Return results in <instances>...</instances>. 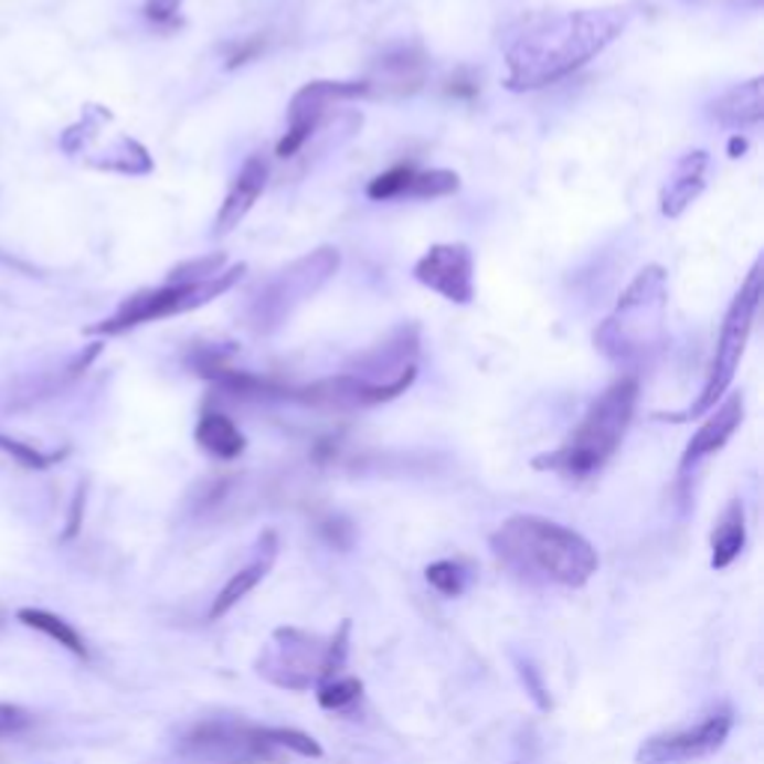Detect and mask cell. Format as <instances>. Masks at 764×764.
<instances>
[{
  "label": "cell",
  "mask_w": 764,
  "mask_h": 764,
  "mask_svg": "<svg viewBox=\"0 0 764 764\" xmlns=\"http://www.w3.org/2000/svg\"><path fill=\"white\" fill-rule=\"evenodd\" d=\"M627 19L630 12L624 7L555 12L532 19L505 49V87L526 93L559 84L576 70H583L597 54H604L624 33Z\"/></svg>",
  "instance_id": "6da1fadb"
},
{
  "label": "cell",
  "mask_w": 764,
  "mask_h": 764,
  "mask_svg": "<svg viewBox=\"0 0 764 764\" xmlns=\"http://www.w3.org/2000/svg\"><path fill=\"white\" fill-rule=\"evenodd\" d=\"M490 547L508 571L567 588L585 585L601 567L597 550L583 534L534 513L508 517L490 538Z\"/></svg>",
  "instance_id": "7a4b0ae2"
},
{
  "label": "cell",
  "mask_w": 764,
  "mask_h": 764,
  "mask_svg": "<svg viewBox=\"0 0 764 764\" xmlns=\"http://www.w3.org/2000/svg\"><path fill=\"white\" fill-rule=\"evenodd\" d=\"M636 401H639V382L636 376H622L613 382L597 401L588 406L583 422L573 427L567 443L553 454L534 457V469L567 475V478H588L601 473L606 460L618 452L624 433L634 422Z\"/></svg>",
  "instance_id": "3957f363"
},
{
  "label": "cell",
  "mask_w": 764,
  "mask_h": 764,
  "mask_svg": "<svg viewBox=\"0 0 764 764\" xmlns=\"http://www.w3.org/2000/svg\"><path fill=\"white\" fill-rule=\"evenodd\" d=\"M666 308H669V278L664 266L651 263L627 284L615 311L597 326L594 347L609 362H643L664 343Z\"/></svg>",
  "instance_id": "277c9868"
},
{
  "label": "cell",
  "mask_w": 764,
  "mask_h": 764,
  "mask_svg": "<svg viewBox=\"0 0 764 764\" xmlns=\"http://www.w3.org/2000/svg\"><path fill=\"white\" fill-rule=\"evenodd\" d=\"M758 305H762V261L753 263L746 282L741 284V290H738V296H734L732 305H729V311H725L723 326H720V338H717L714 359H711L708 380H704L702 385V394L696 397V403H690V410H687L685 415H672V422L708 415L717 403L723 401L729 385H732L734 373H738V364L744 359L746 341H750V335H753Z\"/></svg>",
  "instance_id": "5b68a950"
},
{
  "label": "cell",
  "mask_w": 764,
  "mask_h": 764,
  "mask_svg": "<svg viewBox=\"0 0 764 764\" xmlns=\"http://www.w3.org/2000/svg\"><path fill=\"white\" fill-rule=\"evenodd\" d=\"M242 275H245V263L219 272L215 278H206V282H165L161 287H156V290L135 293V296H129L108 320L91 326L87 335H123L129 332V329H135V326H144V322L165 320V317H177V314L203 308V305L212 303V299H219L222 293L231 290Z\"/></svg>",
  "instance_id": "8992f818"
},
{
  "label": "cell",
  "mask_w": 764,
  "mask_h": 764,
  "mask_svg": "<svg viewBox=\"0 0 764 764\" xmlns=\"http://www.w3.org/2000/svg\"><path fill=\"white\" fill-rule=\"evenodd\" d=\"M341 266V254L338 248H317V252L305 254L287 269H282L266 287H261V296H254L252 303V326L257 332H269L275 326H282L284 317H290L296 305L311 299L322 284L332 278Z\"/></svg>",
  "instance_id": "52a82bcc"
},
{
  "label": "cell",
  "mask_w": 764,
  "mask_h": 764,
  "mask_svg": "<svg viewBox=\"0 0 764 764\" xmlns=\"http://www.w3.org/2000/svg\"><path fill=\"white\" fill-rule=\"evenodd\" d=\"M362 96H371L368 81H311V84H305L303 91L290 99L287 135L278 141V150L275 152L282 159L296 156L308 144L314 131H317V126L329 117V112H332L338 102L362 99Z\"/></svg>",
  "instance_id": "ba28073f"
},
{
  "label": "cell",
  "mask_w": 764,
  "mask_h": 764,
  "mask_svg": "<svg viewBox=\"0 0 764 764\" xmlns=\"http://www.w3.org/2000/svg\"><path fill=\"white\" fill-rule=\"evenodd\" d=\"M732 732V711L720 708L711 717H704L702 723L693 729H678V732L654 734L643 741L636 764H685L714 755L725 744V738Z\"/></svg>",
  "instance_id": "9c48e42d"
},
{
  "label": "cell",
  "mask_w": 764,
  "mask_h": 764,
  "mask_svg": "<svg viewBox=\"0 0 764 764\" xmlns=\"http://www.w3.org/2000/svg\"><path fill=\"white\" fill-rule=\"evenodd\" d=\"M413 275L415 282L454 305H469L475 299V261L463 242L431 245L415 263Z\"/></svg>",
  "instance_id": "30bf717a"
},
{
  "label": "cell",
  "mask_w": 764,
  "mask_h": 764,
  "mask_svg": "<svg viewBox=\"0 0 764 764\" xmlns=\"http://www.w3.org/2000/svg\"><path fill=\"white\" fill-rule=\"evenodd\" d=\"M275 639L282 643L278 645L282 651L261 660V675H266L272 685L287 687V690H308L317 685L326 645H317L314 636L293 630V627L275 630Z\"/></svg>",
  "instance_id": "8fae6325"
},
{
  "label": "cell",
  "mask_w": 764,
  "mask_h": 764,
  "mask_svg": "<svg viewBox=\"0 0 764 764\" xmlns=\"http://www.w3.org/2000/svg\"><path fill=\"white\" fill-rule=\"evenodd\" d=\"M269 182V161L263 156H248L245 165L231 182V189L224 194V203L219 215H215V236H227L245 222V215L254 210V203Z\"/></svg>",
  "instance_id": "7c38bea8"
},
{
  "label": "cell",
  "mask_w": 764,
  "mask_h": 764,
  "mask_svg": "<svg viewBox=\"0 0 764 764\" xmlns=\"http://www.w3.org/2000/svg\"><path fill=\"white\" fill-rule=\"evenodd\" d=\"M744 422V394H729L711 410L704 424L693 433V439L687 443L685 457H681V473H690L696 463L704 460L708 454H717L723 448L732 433Z\"/></svg>",
  "instance_id": "4fadbf2b"
},
{
  "label": "cell",
  "mask_w": 764,
  "mask_h": 764,
  "mask_svg": "<svg viewBox=\"0 0 764 764\" xmlns=\"http://www.w3.org/2000/svg\"><path fill=\"white\" fill-rule=\"evenodd\" d=\"M708 165H711V156L704 150L687 152L675 161L664 194H660V210H664L666 219H678L702 194L704 182H708Z\"/></svg>",
  "instance_id": "5bb4252c"
},
{
  "label": "cell",
  "mask_w": 764,
  "mask_h": 764,
  "mask_svg": "<svg viewBox=\"0 0 764 764\" xmlns=\"http://www.w3.org/2000/svg\"><path fill=\"white\" fill-rule=\"evenodd\" d=\"M275 553H278V538H275V532H263L261 541H257V555L245 567L233 573L231 580L224 583L222 592H219V597L212 601L210 622L224 618L233 606L240 604L242 597H248V592H254L261 585V580L269 573L272 562H275Z\"/></svg>",
  "instance_id": "9a60e30c"
},
{
  "label": "cell",
  "mask_w": 764,
  "mask_h": 764,
  "mask_svg": "<svg viewBox=\"0 0 764 764\" xmlns=\"http://www.w3.org/2000/svg\"><path fill=\"white\" fill-rule=\"evenodd\" d=\"M764 114V78L734 84L732 91L711 102V117L725 129H755Z\"/></svg>",
  "instance_id": "2e32d148"
},
{
  "label": "cell",
  "mask_w": 764,
  "mask_h": 764,
  "mask_svg": "<svg viewBox=\"0 0 764 764\" xmlns=\"http://www.w3.org/2000/svg\"><path fill=\"white\" fill-rule=\"evenodd\" d=\"M424 75H427V61H424L422 54L403 49L401 54H392V57H385L380 63L373 81H368V91H373L380 84L382 93H389V96L415 93L424 84Z\"/></svg>",
  "instance_id": "e0dca14e"
},
{
  "label": "cell",
  "mask_w": 764,
  "mask_h": 764,
  "mask_svg": "<svg viewBox=\"0 0 764 764\" xmlns=\"http://www.w3.org/2000/svg\"><path fill=\"white\" fill-rule=\"evenodd\" d=\"M746 547V513L744 502L734 499L720 517L714 534H711V567L725 571L729 564L744 553Z\"/></svg>",
  "instance_id": "ac0fdd59"
},
{
  "label": "cell",
  "mask_w": 764,
  "mask_h": 764,
  "mask_svg": "<svg viewBox=\"0 0 764 764\" xmlns=\"http://www.w3.org/2000/svg\"><path fill=\"white\" fill-rule=\"evenodd\" d=\"M194 439H198L203 452L219 457V460H236L245 452V436L236 427V422L224 413H203L201 422H198V431H194Z\"/></svg>",
  "instance_id": "d6986e66"
},
{
  "label": "cell",
  "mask_w": 764,
  "mask_h": 764,
  "mask_svg": "<svg viewBox=\"0 0 764 764\" xmlns=\"http://www.w3.org/2000/svg\"><path fill=\"white\" fill-rule=\"evenodd\" d=\"M24 627H31V630H36V634L49 636V639H54V643L61 645V648H66L70 654H75V657H81V660H87L91 657V648H87V643H84V636L72 627L66 618H61L57 613H49V609H36V606H24V609H19V615H15Z\"/></svg>",
  "instance_id": "ffe728a7"
},
{
  "label": "cell",
  "mask_w": 764,
  "mask_h": 764,
  "mask_svg": "<svg viewBox=\"0 0 764 764\" xmlns=\"http://www.w3.org/2000/svg\"><path fill=\"white\" fill-rule=\"evenodd\" d=\"M457 189H460V177L454 171H413L410 185L403 191V198H418V201H427V198H448V194H454Z\"/></svg>",
  "instance_id": "44dd1931"
},
{
  "label": "cell",
  "mask_w": 764,
  "mask_h": 764,
  "mask_svg": "<svg viewBox=\"0 0 764 764\" xmlns=\"http://www.w3.org/2000/svg\"><path fill=\"white\" fill-rule=\"evenodd\" d=\"M362 690L364 685L359 678H352V675H347V678H329V681L317 685V702L326 711H341V708L356 702L362 696Z\"/></svg>",
  "instance_id": "7402d4cb"
},
{
  "label": "cell",
  "mask_w": 764,
  "mask_h": 764,
  "mask_svg": "<svg viewBox=\"0 0 764 764\" xmlns=\"http://www.w3.org/2000/svg\"><path fill=\"white\" fill-rule=\"evenodd\" d=\"M261 738L272 746H287L293 753L305 755V758H320L322 746L314 741L311 734L299 732V729H261Z\"/></svg>",
  "instance_id": "603a6c76"
},
{
  "label": "cell",
  "mask_w": 764,
  "mask_h": 764,
  "mask_svg": "<svg viewBox=\"0 0 764 764\" xmlns=\"http://www.w3.org/2000/svg\"><path fill=\"white\" fill-rule=\"evenodd\" d=\"M413 165H397L392 171L373 177L371 185H368V198L371 201H392V198H403V191L410 185V177H413Z\"/></svg>",
  "instance_id": "cb8c5ba5"
},
{
  "label": "cell",
  "mask_w": 764,
  "mask_h": 764,
  "mask_svg": "<svg viewBox=\"0 0 764 764\" xmlns=\"http://www.w3.org/2000/svg\"><path fill=\"white\" fill-rule=\"evenodd\" d=\"M427 583L436 588L445 597H460L463 588H466V571H463L457 562H433L427 564Z\"/></svg>",
  "instance_id": "d4e9b609"
},
{
  "label": "cell",
  "mask_w": 764,
  "mask_h": 764,
  "mask_svg": "<svg viewBox=\"0 0 764 764\" xmlns=\"http://www.w3.org/2000/svg\"><path fill=\"white\" fill-rule=\"evenodd\" d=\"M219 272H224V257L222 254H210V257H201V261L182 263L168 275V284H189V282H206V278H215Z\"/></svg>",
  "instance_id": "484cf974"
},
{
  "label": "cell",
  "mask_w": 764,
  "mask_h": 764,
  "mask_svg": "<svg viewBox=\"0 0 764 764\" xmlns=\"http://www.w3.org/2000/svg\"><path fill=\"white\" fill-rule=\"evenodd\" d=\"M0 452H7L12 460H19L21 466H28V469H49L51 463L63 457V454H42L36 452L33 445L10 439V436H0Z\"/></svg>",
  "instance_id": "4316f807"
},
{
  "label": "cell",
  "mask_w": 764,
  "mask_h": 764,
  "mask_svg": "<svg viewBox=\"0 0 764 764\" xmlns=\"http://www.w3.org/2000/svg\"><path fill=\"white\" fill-rule=\"evenodd\" d=\"M33 725V714L28 708L12 702H0V741H10V738H19Z\"/></svg>",
  "instance_id": "83f0119b"
},
{
  "label": "cell",
  "mask_w": 764,
  "mask_h": 764,
  "mask_svg": "<svg viewBox=\"0 0 764 764\" xmlns=\"http://www.w3.org/2000/svg\"><path fill=\"white\" fill-rule=\"evenodd\" d=\"M84 502H87V487L81 484L78 490H75V499H72L70 520H66V532H63V541H72V538L81 532V520H84Z\"/></svg>",
  "instance_id": "f1b7e54d"
},
{
  "label": "cell",
  "mask_w": 764,
  "mask_h": 764,
  "mask_svg": "<svg viewBox=\"0 0 764 764\" xmlns=\"http://www.w3.org/2000/svg\"><path fill=\"white\" fill-rule=\"evenodd\" d=\"M520 678H523L526 690L532 693L534 702L541 704L543 711H547V708H550V699H547V690H543L541 678H538V672H534V666L532 664H520Z\"/></svg>",
  "instance_id": "f546056e"
},
{
  "label": "cell",
  "mask_w": 764,
  "mask_h": 764,
  "mask_svg": "<svg viewBox=\"0 0 764 764\" xmlns=\"http://www.w3.org/2000/svg\"><path fill=\"white\" fill-rule=\"evenodd\" d=\"M180 7H182V0H147V19L171 21Z\"/></svg>",
  "instance_id": "4dcf8cb0"
}]
</instances>
